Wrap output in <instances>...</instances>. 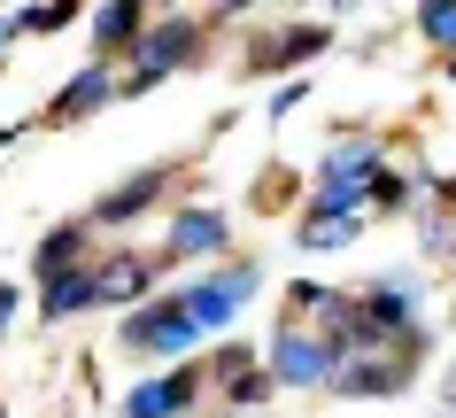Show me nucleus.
<instances>
[{
    "mask_svg": "<svg viewBox=\"0 0 456 418\" xmlns=\"http://www.w3.org/2000/svg\"><path fill=\"white\" fill-rule=\"evenodd\" d=\"M403 201H410V178L403 171H379V178H371V194H363V209H403Z\"/></svg>",
    "mask_w": 456,
    "mask_h": 418,
    "instance_id": "18",
    "label": "nucleus"
},
{
    "mask_svg": "<svg viewBox=\"0 0 456 418\" xmlns=\"http://www.w3.org/2000/svg\"><path fill=\"white\" fill-rule=\"evenodd\" d=\"M86 248H94V225H86V217H70V225H54L47 241H39L31 271H39V279H62V271H86V264H94Z\"/></svg>",
    "mask_w": 456,
    "mask_h": 418,
    "instance_id": "13",
    "label": "nucleus"
},
{
    "mask_svg": "<svg viewBox=\"0 0 456 418\" xmlns=\"http://www.w3.org/2000/svg\"><path fill=\"white\" fill-rule=\"evenodd\" d=\"M101 302L147 310V302H155V264H147V256H109V264H101Z\"/></svg>",
    "mask_w": 456,
    "mask_h": 418,
    "instance_id": "12",
    "label": "nucleus"
},
{
    "mask_svg": "<svg viewBox=\"0 0 456 418\" xmlns=\"http://www.w3.org/2000/svg\"><path fill=\"white\" fill-rule=\"evenodd\" d=\"M201 388H209V372H201V365L147 372L140 388L117 403V418H193V411H201Z\"/></svg>",
    "mask_w": 456,
    "mask_h": 418,
    "instance_id": "4",
    "label": "nucleus"
},
{
    "mask_svg": "<svg viewBox=\"0 0 456 418\" xmlns=\"http://www.w3.org/2000/svg\"><path fill=\"white\" fill-rule=\"evenodd\" d=\"M0 418H8V411H0Z\"/></svg>",
    "mask_w": 456,
    "mask_h": 418,
    "instance_id": "22",
    "label": "nucleus"
},
{
    "mask_svg": "<svg viewBox=\"0 0 456 418\" xmlns=\"http://www.w3.org/2000/svg\"><path fill=\"white\" fill-rule=\"evenodd\" d=\"M147 31H155V16H147L140 0H109V8H94V62L117 70V54H140Z\"/></svg>",
    "mask_w": 456,
    "mask_h": 418,
    "instance_id": "10",
    "label": "nucleus"
},
{
    "mask_svg": "<svg viewBox=\"0 0 456 418\" xmlns=\"http://www.w3.org/2000/svg\"><path fill=\"white\" fill-rule=\"evenodd\" d=\"M94 302H101V264L62 271V279H39V318H47V325L77 318V310H94Z\"/></svg>",
    "mask_w": 456,
    "mask_h": 418,
    "instance_id": "11",
    "label": "nucleus"
},
{
    "mask_svg": "<svg viewBox=\"0 0 456 418\" xmlns=\"http://www.w3.org/2000/svg\"><path fill=\"white\" fill-rule=\"evenodd\" d=\"M8 39H16V16H0V47H8Z\"/></svg>",
    "mask_w": 456,
    "mask_h": 418,
    "instance_id": "21",
    "label": "nucleus"
},
{
    "mask_svg": "<svg viewBox=\"0 0 456 418\" xmlns=\"http://www.w3.org/2000/svg\"><path fill=\"white\" fill-rule=\"evenodd\" d=\"M117 94H124V78L109 70V62H94V70H77V78H70V86H62V94H54L31 124H47V132H62V124H86L94 109H109Z\"/></svg>",
    "mask_w": 456,
    "mask_h": 418,
    "instance_id": "8",
    "label": "nucleus"
},
{
    "mask_svg": "<svg viewBox=\"0 0 456 418\" xmlns=\"http://www.w3.org/2000/svg\"><path fill=\"white\" fill-rule=\"evenodd\" d=\"M356 233H363V217H302V225H294V241H302V248H348Z\"/></svg>",
    "mask_w": 456,
    "mask_h": 418,
    "instance_id": "15",
    "label": "nucleus"
},
{
    "mask_svg": "<svg viewBox=\"0 0 456 418\" xmlns=\"http://www.w3.org/2000/svg\"><path fill=\"white\" fill-rule=\"evenodd\" d=\"M325 39H333L325 24H302V31H264V47H256V70H279V62H310V54H325Z\"/></svg>",
    "mask_w": 456,
    "mask_h": 418,
    "instance_id": "14",
    "label": "nucleus"
},
{
    "mask_svg": "<svg viewBox=\"0 0 456 418\" xmlns=\"http://www.w3.org/2000/svg\"><path fill=\"white\" fill-rule=\"evenodd\" d=\"M124 348H132V357H147V365H193V348L209 341V333H201V325H193V310H186V295H178V287H170V295H155L147 302V310H132V318H124V333H117Z\"/></svg>",
    "mask_w": 456,
    "mask_h": 418,
    "instance_id": "1",
    "label": "nucleus"
},
{
    "mask_svg": "<svg viewBox=\"0 0 456 418\" xmlns=\"http://www.w3.org/2000/svg\"><path fill=\"white\" fill-rule=\"evenodd\" d=\"M410 24L426 47H456V0H426V8H410Z\"/></svg>",
    "mask_w": 456,
    "mask_h": 418,
    "instance_id": "16",
    "label": "nucleus"
},
{
    "mask_svg": "<svg viewBox=\"0 0 456 418\" xmlns=\"http://www.w3.org/2000/svg\"><path fill=\"white\" fill-rule=\"evenodd\" d=\"M232 248V217L216 201H186L178 217L163 225V256L170 264H201V256H224Z\"/></svg>",
    "mask_w": 456,
    "mask_h": 418,
    "instance_id": "6",
    "label": "nucleus"
},
{
    "mask_svg": "<svg viewBox=\"0 0 456 418\" xmlns=\"http://www.w3.org/2000/svg\"><path fill=\"white\" fill-rule=\"evenodd\" d=\"M70 24H77L70 0H47V8H24L16 16V39H54V31H70Z\"/></svg>",
    "mask_w": 456,
    "mask_h": 418,
    "instance_id": "17",
    "label": "nucleus"
},
{
    "mask_svg": "<svg viewBox=\"0 0 456 418\" xmlns=\"http://www.w3.org/2000/svg\"><path fill=\"white\" fill-rule=\"evenodd\" d=\"M163 194H170V163H147V171H132L124 186H109V194L86 209V225H94V233H117V225H132L140 209H155Z\"/></svg>",
    "mask_w": 456,
    "mask_h": 418,
    "instance_id": "7",
    "label": "nucleus"
},
{
    "mask_svg": "<svg viewBox=\"0 0 456 418\" xmlns=\"http://www.w3.org/2000/svg\"><path fill=\"white\" fill-rule=\"evenodd\" d=\"M264 365H271V380H279V395H310V388H333L340 348L325 341V333H310V325H287V318H279Z\"/></svg>",
    "mask_w": 456,
    "mask_h": 418,
    "instance_id": "3",
    "label": "nucleus"
},
{
    "mask_svg": "<svg viewBox=\"0 0 456 418\" xmlns=\"http://www.w3.org/2000/svg\"><path fill=\"white\" fill-rule=\"evenodd\" d=\"M16 310H24V295H16V287H0V333L16 325Z\"/></svg>",
    "mask_w": 456,
    "mask_h": 418,
    "instance_id": "20",
    "label": "nucleus"
},
{
    "mask_svg": "<svg viewBox=\"0 0 456 418\" xmlns=\"http://www.w3.org/2000/svg\"><path fill=\"white\" fill-rule=\"evenodd\" d=\"M302 101H310V86H302V78H287V86H271V124H287L294 109H302Z\"/></svg>",
    "mask_w": 456,
    "mask_h": 418,
    "instance_id": "19",
    "label": "nucleus"
},
{
    "mask_svg": "<svg viewBox=\"0 0 456 418\" xmlns=\"http://www.w3.org/2000/svg\"><path fill=\"white\" fill-rule=\"evenodd\" d=\"M201 39H209V16H163V24L140 39V54L117 70V78H124V94H155L170 70H186L193 54H201Z\"/></svg>",
    "mask_w": 456,
    "mask_h": 418,
    "instance_id": "2",
    "label": "nucleus"
},
{
    "mask_svg": "<svg viewBox=\"0 0 456 418\" xmlns=\"http://www.w3.org/2000/svg\"><path fill=\"white\" fill-rule=\"evenodd\" d=\"M264 287V271L256 264H232V271H209V279H193V287H178L193 310V325L201 333H232V318H240V302Z\"/></svg>",
    "mask_w": 456,
    "mask_h": 418,
    "instance_id": "5",
    "label": "nucleus"
},
{
    "mask_svg": "<svg viewBox=\"0 0 456 418\" xmlns=\"http://www.w3.org/2000/svg\"><path fill=\"white\" fill-rule=\"evenodd\" d=\"M387 163H379V140H333L325 148V163H317V186L325 194H371V178H379Z\"/></svg>",
    "mask_w": 456,
    "mask_h": 418,
    "instance_id": "9",
    "label": "nucleus"
}]
</instances>
